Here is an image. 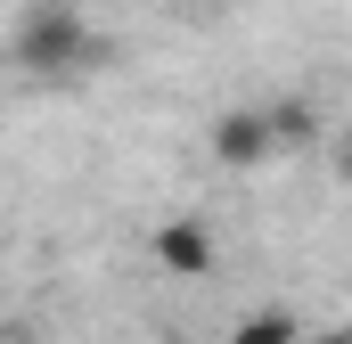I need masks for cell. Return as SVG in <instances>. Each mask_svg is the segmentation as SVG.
Here are the masks:
<instances>
[{
    "mask_svg": "<svg viewBox=\"0 0 352 344\" xmlns=\"http://www.w3.org/2000/svg\"><path fill=\"white\" fill-rule=\"evenodd\" d=\"M148 246H156V262H164L173 279H205V270H213V222H205V213H173Z\"/></svg>",
    "mask_w": 352,
    "mask_h": 344,
    "instance_id": "3957f363",
    "label": "cell"
},
{
    "mask_svg": "<svg viewBox=\"0 0 352 344\" xmlns=\"http://www.w3.org/2000/svg\"><path fill=\"white\" fill-rule=\"evenodd\" d=\"M263 107H270V131H278V156L320 140V107H311V98H295V90H287V98H263Z\"/></svg>",
    "mask_w": 352,
    "mask_h": 344,
    "instance_id": "277c9868",
    "label": "cell"
},
{
    "mask_svg": "<svg viewBox=\"0 0 352 344\" xmlns=\"http://www.w3.org/2000/svg\"><path fill=\"white\" fill-rule=\"evenodd\" d=\"M230 344H303V328H295V312H246L238 328H230Z\"/></svg>",
    "mask_w": 352,
    "mask_h": 344,
    "instance_id": "5b68a950",
    "label": "cell"
},
{
    "mask_svg": "<svg viewBox=\"0 0 352 344\" xmlns=\"http://www.w3.org/2000/svg\"><path fill=\"white\" fill-rule=\"evenodd\" d=\"M90 58H98V33H90V17L74 0H33V8L16 17V33H8V66H16L25 83H66Z\"/></svg>",
    "mask_w": 352,
    "mask_h": 344,
    "instance_id": "6da1fadb",
    "label": "cell"
},
{
    "mask_svg": "<svg viewBox=\"0 0 352 344\" xmlns=\"http://www.w3.org/2000/svg\"><path fill=\"white\" fill-rule=\"evenodd\" d=\"M336 180L352 189V123H344V140H336Z\"/></svg>",
    "mask_w": 352,
    "mask_h": 344,
    "instance_id": "8992f818",
    "label": "cell"
},
{
    "mask_svg": "<svg viewBox=\"0 0 352 344\" xmlns=\"http://www.w3.org/2000/svg\"><path fill=\"white\" fill-rule=\"evenodd\" d=\"M180 8H197V0H180Z\"/></svg>",
    "mask_w": 352,
    "mask_h": 344,
    "instance_id": "ba28073f",
    "label": "cell"
},
{
    "mask_svg": "<svg viewBox=\"0 0 352 344\" xmlns=\"http://www.w3.org/2000/svg\"><path fill=\"white\" fill-rule=\"evenodd\" d=\"M205 148H213V164L221 172H263L278 156V131H270V107H221L213 115V131H205Z\"/></svg>",
    "mask_w": 352,
    "mask_h": 344,
    "instance_id": "7a4b0ae2",
    "label": "cell"
},
{
    "mask_svg": "<svg viewBox=\"0 0 352 344\" xmlns=\"http://www.w3.org/2000/svg\"><path fill=\"white\" fill-rule=\"evenodd\" d=\"M303 344H352V328H328V336H303Z\"/></svg>",
    "mask_w": 352,
    "mask_h": 344,
    "instance_id": "52a82bcc",
    "label": "cell"
}]
</instances>
